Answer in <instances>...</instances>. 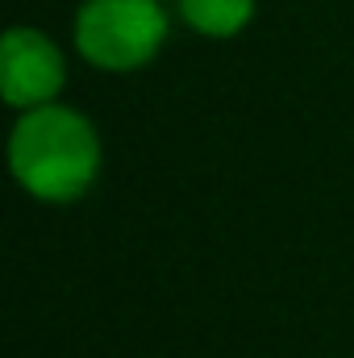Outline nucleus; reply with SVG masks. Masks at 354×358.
Listing matches in <instances>:
<instances>
[{
    "instance_id": "nucleus-1",
    "label": "nucleus",
    "mask_w": 354,
    "mask_h": 358,
    "mask_svg": "<svg viewBox=\"0 0 354 358\" xmlns=\"http://www.w3.org/2000/svg\"><path fill=\"white\" fill-rule=\"evenodd\" d=\"M100 134L80 108L42 104L17 117L8 134V171L42 204H71L100 176Z\"/></svg>"
},
{
    "instance_id": "nucleus-2",
    "label": "nucleus",
    "mask_w": 354,
    "mask_h": 358,
    "mask_svg": "<svg viewBox=\"0 0 354 358\" xmlns=\"http://www.w3.org/2000/svg\"><path fill=\"white\" fill-rule=\"evenodd\" d=\"M167 42L159 0H84L76 13V50L96 71H138Z\"/></svg>"
},
{
    "instance_id": "nucleus-3",
    "label": "nucleus",
    "mask_w": 354,
    "mask_h": 358,
    "mask_svg": "<svg viewBox=\"0 0 354 358\" xmlns=\"http://www.w3.org/2000/svg\"><path fill=\"white\" fill-rule=\"evenodd\" d=\"M67 84L63 50L34 25H13L0 42V96L8 108L29 113L55 104Z\"/></svg>"
},
{
    "instance_id": "nucleus-4",
    "label": "nucleus",
    "mask_w": 354,
    "mask_h": 358,
    "mask_svg": "<svg viewBox=\"0 0 354 358\" xmlns=\"http://www.w3.org/2000/svg\"><path fill=\"white\" fill-rule=\"evenodd\" d=\"M179 17L204 38H238L255 17V0H179Z\"/></svg>"
}]
</instances>
